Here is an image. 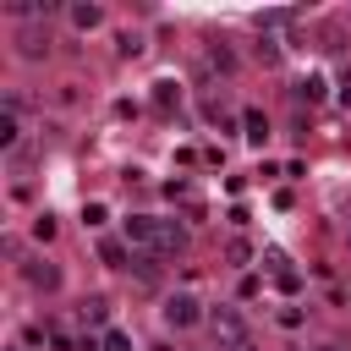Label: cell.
Listing matches in <instances>:
<instances>
[{
  "label": "cell",
  "mask_w": 351,
  "mask_h": 351,
  "mask_svg": "<svg viewBox=\"0 0 351 351\" xmlns=\"http://www.w3.org/2000/svg\"><path fill=\"white\" fill-rule=\"evenodd\" d=\"M126 247H137V252H148V258H170V252L186 247V225L154 219V214H132V219H126Z\"/></svg>",
  "instance_id": "cell-1"
},
{
  "label": "cell",
  "mask_w": 351,
  "mask_h": 351,
  "mask_svg": "<svg viewBox=\"0 0 351 351\" xmlns=\"http://www.w3.org/2000/svg\"><path fill=\"white\" fill-rule=\"evenodd\" d=\"M208 329H214V351H258L252 324H247L236 307H214V313H208Z\"/></svg>",
  "instance_id": "cell-2"
},
{
  "label": "cell",
  "mask_w": 351,
  "mask_h": 351,
  "mask_svg": "<svg viewBox=\"0 0 351 351\" xmlns=\"http://www.w3.org/2000/svg\"><path fill=\"white\" fill-rule=\"evenodd\" d=\"M203 318V302L192 296V291H176V296H165V324L170 329H192Z\"/></svg>",
  "instance_id": "cell-3"
},
{
  "label": "cell",
  "mask_w": 351,
  "mask_h": 351,
  "mask_svg": "<svg viewBox=\"0 0 351 351\" xmlns=\"http://www.w3.org/2000/svg\"><path fill=\"white\" fill-rule=\"evenodd\" d=\"M66 16H71V27H77V33H93V27H104V5H93V0H77V5H66Z\"/></svg>",
  "instance_id": "cell-4"
},
{
  "label": "cell",
  "mask_w": 351,
  "mask_h": 351,
  "mask_svg": "<svg viewBox=\"0 0 351 351\" xmlns=\"http://www.w3.org/2000/svg\"><path fill=\"white\" fill-rule=\"evenodd\" d=\"M22 274H27V285H33V291H60V269H55V263H44V258H33Z\"/></svg>",
  "instance_id": "cell-5"
},
{
  "label": "cell",
  "mask_w": 351,
  "mask_h": 351,
  "mask_svg": "<svg viewBox=\"0 0 351 351\" xmlns=\"http://www.w3.org/2000/svg\"><path fill=\"white\" fill-rule=\"evenodd\" d=\"M16 49H22V60H38V55H49V33L44 27H22L16 33Z\"/></svg>",
  "instance_id": "cell-6"
},
{
  "label": "cell",
  "mask_w": 351,
  "mask_h": 351,
  "mask_svg": "<svg viewBox=\"0 0 351 351\" xmlns=\"http://www.w3.org/2000/svg\"><path fill=\"white\" fill-rule=\"evenodd\" d=\"M241 126H247V143H263L269 137V115L263 110H241Z\"/></svg>",
  "instance_id": "cell-7"
},
{
  "label": "cell",
  "mask_w": 351,
  "mask_h": 351,
  "mask_svg": "<svg viewBox=\"0 0 351 351\" xmlns=\"http://www.w3.org/2000/svg\"><path fill=\"white\" fill-rule=\"evenodd\" d=\"M99 258H104L110 269H126V258H137V252H132L126 241H99Z\"/></svg>",
  "instance_id": "cell-8"
},
{
  "label": "cell",
  "mask_w": 351,
  "mask_h": 351,
  "mask_svg": "<svg viewBox=\"0 0 351 351\" xmlns=\"http://www.w3.org/2000/svg\"><path fill=\"white\" fill-rule=\"evenodd\" d=\"M208 71H225V77H230V71H236V49H230V44H214V49H208Z\"/></svg>",
  "instance_id": "cell-9"
},
{
  "label": "cell",
  "mask_w": 351,
  "mask_h": 351,
  "mask_svg": "<svg viewBox=\"0 0 351 351\" xmlns=\"http://www.w3.org/2000/svg\"><path fill=\"white\" fill-rule=\"evenodd\" d=\"M16 137H22V121H16V110H5V115H0V148L16 154Z\"/></svg>",
  "instance_id": "cell-10"
},
{
  "label": "cell",
  "mask_w": 351,
  "mask_h": 351,
  "mask_svg": "<svg viewBox=\"0 0 351 351\" xmlns=\"http://www.w3.org/2000/svg\"><path fill=\"white\" fill-rule=\"evenodd\" d=\"M296 99L318 104V99H324V77H302V82H296Z\"/></svg>",
  "instance_id": "cell-11"
},
{
  "label": "cell",
  "mask_w": 351,
  "mask_h": 351,
  "mask_svg": "<svg viewBox=\"0 0 351 351\" xmlns=\"http://www.w3.org/2000/svg\"><path fill=\"white\" fill-rule=\"evenodd\" d=\"M104 318H110V302H104V296L82 302V324H104Z\"/></svg>",
  "instance_id": "cell-12"
},
{
  "label": "cell",
  "mask_w": 351,
  "mask_h": 351,
  "mask_svg": "<svg viewBox=\"0 0 351 351\" xmlns=\"http://www.w3.org/2000/svg\"><path fill=\"white\" fill-rule=\"evenodd\" d=\"M44 346H49V351H77V346H71V335H66L60 324H49V329H44Z\"/></svg>",
  "instance_id": "cell-13"
},
{
  "label": "cell",
  "mask_w": 351,
  "mask_h": 351,
  "mask_svg": "<svg viewBox=\"0 0 351 351\" xmlns=\"http://www.w3.org/2000/svg\"><path fill=\"white\" fill-rule=\"evenodd\" d=\"M104 351H132V335H121V329H104Z\"/></svg>",
  "instance_id": "cell-14"
},
{
  "label": "cell",
  "mask_w": 351,
  "mask_h": 351,
  "mask_svg": "<svg viewBox=\"0 0 351 351\" xmlns=\"http://www.w3.org/2000/svg\"><path fill=\"white\" fill-rule=\"evenodd\" d=\"M33 236H38V241H49V236H55V219H49V214H38V219H33Z\"/></svg>",
  "instance_id": "cell-15"
},
{
  "label": "cell",
  "mask_w": 351,
  "mask_h": 351,
  "mask_svg": "<svg viewBox=\"0 0 351 351\" xmlns=\"http://www.w3.org/2000/svg\"><path fill=\"white\" fill-rule=\"evenodd\" d=\"M340 104H346V110H351V77H346V82H340Z\"/></svg>",
  "instance_id": "cell-16"
},
{
  "label": "cell",
  "mask_w": 351,
  "mask_h": 351,
  "mask_svg": "<svg viewBox=\"0 0 351 351\" xmlns=\"http://www.w3.org/2000/svg\"><path fill=\"white\" fill-rule=\"evenodd\" d=\"M318 351H340V346H318Z\"/></svg>",
  "instance_id": "cell-17"
}]
</instances>
